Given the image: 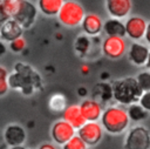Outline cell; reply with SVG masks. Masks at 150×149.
<instances>
[{
  "label": "cell",
  "instance_id": "obj_1",
  "mask_svg": "<svg viewBox=\"0 0 150 149\" xmlns=\"http://www.w3.org/2000/svg\"><path fill=\"white\" fill-rule=\"evenodd\" d=\"M100 118L102 128L110 134H121L130 123L127 110L118 106H111L104 109Z\"/></svg>",
  "mask_w": 150,
  "mask_h": 149
},
{
  "label": "cell",
  "instance_id": "obj_20",
  "mask_svg": "<svg viewBox=\"0 0 150 149\" xmlns=\"http://www.w3.org/2000/svg\"><path fill=\"white\" fill-rule=\"evenodd\" d=\"M127 114L129 116V120L135 121V122L142 121V120H144L148 116V111L144 110L138 103H131V104H129V108L127 109Z\"/></svg>",
  "mask_w": 150,
  "mask_h": 149
},
{
  "label": "cell",
  "instance_id": "obj_14",
  "mask_svg": "<svg viewBox=\"0 0 150 149\" xmlns=\"http://www.w3.org/2000/svg\"><path fill=\"white\" fill-rule=\"evenodd\" d=\"M81 25H82L83 32L87 35L95 36V35H98L102 32L103 22H102V19L97 14L89 13V14H86L84 15Z\"/></svg>",
  "mask_w": 150,
  "mask_h": 149
},
{
  "label": "cell",
  "instance_id": "obj_8",
  "mask_svg": "<svg viewBox=\"0 0 150 149\" xmlns=\"http://www.w3.org/2000/svg\"><path fill=\"white\" fill-rule=\"evenodd\" d=\"M50 135L56 144L63 145L75 135V129L64 120H59L52 126Z\"/></svg>",
  "mask_w": 150,
  "mask_h": 149
},
{
  "label": "cell",
  "instance_id": "obj_27",
  "mask_svg": "<svg viewBox=\"0 0 150 149\" xmlns=\"http://www.w3.org/2000/svg\"><path fill=\"white\" fill-rule=\"evenodd\" d=\"M138 104L146 111H150V90L149 92H143L138 100Z\"/></svg>",
  "mask_w": 150,
  "mask_h": 149
},
{
  "label": "cell",
  "instance_id": "obj_32",
  "mask_svg": "<svg viewBox=\"0 0 150 149\" xmlns=\"http://www.w3.org/2000/svg\"><path fill=\"white\" fill-rule=\"evenodd\" d=\"M5 52H6V47H5V45H2V43L0 42V56H1Z\"/></svg>",
  "mask_w": 150,
  "mask_h": 149
},
{
  "label": "cell",
  "instance_id": "obj_7",
  "mask_svg": "<svg viewBox=\"0 0 150 149\" xmlns=\"http://www.w3.org/2000/svg\"><path fill=\"white\" fill-rule=\"evenodd\" d=\"M127 50V42L124 38L107 36L102 42V52L109 59H120Z\"/></svg>",
  "mask_w": 150,
  "mask_h": 149
},
{
  "label": "cell",
  "instance_id": "obj_21",
  "mask_svg": "<svg viewBox=\"0 0 150 149\" xmlns=\"http://www.w3.org/2000/svg\"><path fill=\"white\" fill-rule=\"evenodd\" d=\"M139 88L142 92H149L150 90V72H141L135 77Z\"/></svg>",
  "mask_w": 150,
  "mask_h": 149
},
{
  "label": "cell",
  "instance_id": "obj_22",
  "mask_svg": "<svg viewBox=\"0 0 150 149\" xmlns=\"http://www.w3.org/2000/svg\"><path fill=\"white\" fill-rule=\"evenodd\" d=\"M8 70L0 65V96H4L8 93L9 84H8Z\"/></svg>",
  "mask_w": 150,
  "mask_h": 149
},
{
  "label": "cell",
  "instance_id": "obj_12",
  "mask_svg": "<svg viewBox=\"0 0 150 149\" xmlns=\"http://www.w3.org/2000/svg\"><path fill=\"white\" fill-rule=\"evenodd\" d=\"M81 114L86 122H91V121H97L101 115H102V107L96 100H84L79 104Z\"/></svg>",
  "mask_w": 150,
  "mask_h": 149
},
{
  "label": "cell",
  "instance_id": "obj_4",
  "mask_svg": "<svg viewBox=\"0 0 150 149\" xmlns=\"http://www.w3.org/2000/svg\"><path fill=\"white\" fill-rule=\"evenodd\" d=\"M124 149H150V131L142 126L131 128L125 136Z\"/></svg>",
  "mask_w": 150,
  "mask_h": 149
},
{
  "label": "cell",
  "instance_id": "obj_31",
  "mask_svg": "<svg viewBox=\"0 0 150 149\" xmlns=\"http://www.w3.org/2000/svg\"><path fill=\"white\" fill-rule=\"evenodd\" d=\"M144 66L150 69V49H149V54H148V57H146V61H145V65Z\"/></svg>",
  "mask_w": 150,
  "mask_h": 149
},
{
  "label": "cell",
  "instance_id": "obj_30",
  "mask_svg": "<svg viewBox=\"0 0 150 149\" xmlns=\"http://www.w3.org/2000/svg\"><path fill=\"white\" fill-rule=\"evenodd\" d=\"M81 72H82L83 74H88V73H89V67H88L87 65H83V66L81 67Z\"/></svg>",
  "mask_w": 150,
  "mask_h": 149
},
{
  "label": "cell",
  "instance_id": "obj_18",
  "mask_svg": "<svg viewBox=\"0 0 150 149\" xmlns=\"http://www.w3.org/2000/svg\"><path fill=\"white\" fill-rule=\"evenodd\" d=\"M63 2L64 0H38V9L47 16H54L57 15Z\"/></svg>",
  "mask_w": 150,
  "mask_h": 149
},
{
  "label": "cell",
  "instance_id": "obj_17",
  "mask_svg": "<svg viewBox=\"0 0 150 149\" xmlns=\"http://www.w3.org/2000/svg\"><path fill=\"white\" fill-rule=\"evenodd\" d=\"M103 32L107 34V36H120V38H124L125 35V28H124V23L118 20V19H108L103 26H102Z\"/></svg>",
  "mask_w": 150,
  "mask_h": 149
},
{
  "label": "cell",
  "instance_id": "obj_26",
  "mask_svg": "<svg viewBox=\"0 0 150 149\" xmlns=\"http://www.w3.org/2000/svg\"><path fill=\"white\" fill-rule=\"evenodd\" d=\"M89 46H90V42H89L87 36H79L76 42H75V49L80 54L87 53V50L89 49Z\"/></svg>",
  "mask_w": 150,
  "mask_h": 149
},
{
  "label": "cell",
  "instance_id": "obj_11",
  "mask_svg": "<svg viewBox=\"0 0 150 149\" xmlns=\"http://www.w3.org/2000/svg\"><path fill=\"white\" fill-rule=\"evenodd\" d=\"M108 13L114 19H124L129 15L132 8L131 0H105Z\"/></svg>",
  "mask_w": 150,
  "mask_h": 149
},
{
  "label": "cell",
  "instance_id": "obj_33",
  "mask_svg": "<svg viewBox=\"0 0 150 149\" xmlns=\"http://www.w3.org/2000/svg\"><path fill=\"white\" fill-rule=\"evenodd\" d=\"M9 149H26V148L22 145H15V147H11Z\"/></svg>",
  "mask_w": 150,
  "mask_h": 149
},
{
  "label": "cell",
  "instance_id": "obj_13",
  "mask_svg": "<svg viewBox=\"0 0 150 149\" xmlns=\"http://www.w3.org/2000/svg\"><path fill=\"white\" fill-rule=\"evenodd\" d=\"M23 28L13 19H6L4 20L1 28H0V38L4 41H13L14 39L22 36Z\"/></svg>",
  "mask_w": 150,
  "mask_h": 149
},
{
  "label": "cell",
  "instance_id": "obj_29",
  "mask_svg": "<svg viewBox=\"0 0 150 149\" xmlns=\"http://www.w3.org/2000/svg\"><path fill=\"white\" fill-rule=\"evenodd\" d=\"M38 149H56V147L53 143H42Z\"/></svg>",
  "mask_w": 150,
  "mask_h": 149
},
{
  "label": "cell",
  "instance_id": "obj_3",
  "mask_svg": "<svg viewBox=\"0 0 150 149\" xmlns=\"http://www.w3.org/2000/svg\"><path fill=\"white\" fill-rule=\"evenodd\" d=\"M84 15V8L80 2L75 0H64L57 13V19L66 27H75L81 25Z\"/></svg>",
  "mask_w": 150,
  "mask_h": 149
},
{
  "label": "cell",
  "instance_id": "obj_9",
  "mask_svg": "<svg viewBox=\"0 0 150 149\" xmlns=\"http://www.w3.org/2000/svg\"><path fill=\"white\" fill-rule=\"evenodd\" d=\"M26 137H27L26 130L20 124L12 123V124H8L5 128L4 140H5L6 144H8L9 147L22 145L25 143V141H26Z\"/></svg>",
  "mask_w": 150,
  "mask_h": 149
},
{
  "label": "cell",
  "instance_id": "obj_34",
  "mask_svg": "<svg viewBox=\"0 0 150 149\" xmlns=\"http://www.w3.org/2000/svg\"><path fill=\"white\" fill-rule=\"evenodd\" d=\"M2 22H4V19L0 16V28H1V25H2Z\"/></svg>",
  "mask_w": 150,
  "mask_h": 149
},
{
  "label": "cell",
  "instance_id": "obj_2",
  "mask_svg": "<svg viewBox=\"0 0 150 149\" xmlns=\"http://www.w3.org/2000/svg\"><path fill=\"white\" fill-rule=\"evenodd\" d=\"M143 94L135 77H125L118 80L112 86V96L115 101L122 104H131L138 102Z\"/></svg>",
  "mask_w": 150,
  "mask_h": 149
},
{
  "label": "cell",
  "instance_id": "obj_35",
  "mask_svg": "<svg viewBox=\"0 0 150 149\" xmlns=\"http://www.w3.org/2000/svg\"><path fill=\"white\" fill-rule=\"evenodd\" d=\"M2 1L4 0H0V11H1V6H2Z\"/></svg>",
  "mask_w": 150,
  "mask_h": 149
},
{
  "label": "cell",
  "instance_id": "obj_25",
  "mask_svg": "<svg viewBox=\"0 0 150 149\" xmlns=\"http://www.w3.org/2000/svg\"><path fill=\"white\" fill-rule=\"evenodd\" d=\"M26 45H27L26 39L23 36H19L9 42V49L14 53H20L26 48Z\"/></svg>",
  "mask_w": 150,
  "mask_h": 149
},
{
  "label": "cell",
  "instance_id": "obj_24",
  "mask_svg": "<svg viewBox=\"0 0 150 149\" xmlns=\"http://www.w3.org/2000/svg\"><path fill=\"white\" fill-rule=\"evenodd\" d=\"M49 107L53 110H63L66 108V99L62 95L56 94V95H54V96L50 97V100H49Z\"/></svg>",
  "mask_w": 150,
  "mask_h": 149
},
{
  "label": "cell",
  "instance_id": "obj_28",
  "mask_svg": "<svg viewBox=\"0 0 150 149\" xmlns=\"http://www.w3.org/2000/svg\"><path fill=\"white\" fill-rule=\"evenodd\" d=\"M144 38H145L146 42L150 45V22L146 25V28H145V33H144Z\"/></svg>",
  "mask_w": 150,
  "mask_h": 149
},
{
  "label": "cell",
  "instance_id": "obj_5",
  "mask_svg": "<svg viewBox=\"0 0 150 149\" xmlns=\"http://www.w3.org/2000/svg\"><path fill=\"white\" fill-rule=\"evenodd\" d=\"M77 136L87 144V147L96 145L103 137V128L97 121L86 122L77 129Z\"/></svg>",
  "mask_w": 150,
  "mask_h": 149
},
{
  "label": "cell",
  "instance_id": "obj_15",
  "mask_svg": "<svg viewBox=\"0 0 150 149\" xmlns=\"http://www.w3.org/2000/svg\"><path fill=\"white\" fill-rule=\"evenodd\" d=\"M62 116H63L62 120H64L66 122H68L75 130H77L80 127H82L86 123V120L83 118V116L81 114V110H80L79 104L67 106L63 109Z\"/></svg>",
  "mask_w": 150,
  "mask_h": 149
},
{
  "label": "cell",
  "instance_id": "obj_16",
  "mask_svg": "<svg viewBox=\"0 0 150 149\" xmlns=\"http://www.w3.org/2000/svg\"><path fill=\"white\" fill-rule=\"evenodd\" d=\"M149 54V48L139 42H134L129 49V60L135 66H144Z\"/></svg>",
  "mask_w": 150,
  "mask_h": 149
},
{
  "label": "cell",
  "instance_id": "obj_10",
  "mask_svg": "<svg viewBox=\"0 0 150 149\" xmlns=\"http://www.w3.org/2000/svg\"><path fill=\"white\" fill-rule=\"evenodd\" d=\"M146 25L148 22L142 16H131L124 23L125 35H128L131 40L135 41L141 40L142 38H144Z\"/></svg>",
  "mask_w": 150,
  "mask_h": 149
},
{
  "label": "cell",
  "instance_id": "obj_23",
  "mask_svg": "<svg viewBox=\"0 0 150 149\" xmlns=\"http://www.w3.org/2000/svg\"><path fill=\"white\" fill-rule=\"evenodd\" d=\"M62 149H88V147L77 135H74L62 145Z\"/></svg>",
  "mask_w": 150,
  "mask_h": 149
},
{
  "label": "cell",
  "instance_id": "obj_19",
  "mask_svg": "<svg viewBox=\"0 0 150 149\" xmlns=\"http://www.w3.org/2000/svg\"><path fill=\"white\" fill-rule=\"evenodd\" d=\"M20 4H21V0H4L1 11H0V16L4 20L13 19L20 7Z\"/></svg>",
  "mask_w": 150,
  "mask_h": 149
},
{
  "label": "cell",
  "instance_id": "obj_6",
  "mask_svg": "<svg viewBox=\"0 0 150 149\" xmlns=\"http://www.w3.org/2000/svg\"><path fill=\"white\" fill-rule=\"evenodd\" d=\"M36 14H38V7L33 2H30L29 0H21L20 7L16 14L14 15L13 20H15L23 29H26L34 23L36 19Z\"/></svg>",
  "mask_w": 150,
  "mask_h": 149
}]
</instances>
